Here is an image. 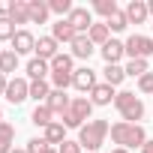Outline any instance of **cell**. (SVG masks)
Returning <instances> with one entry per match:
<instances>
[{
  "label": "cell",
  "instance_id": "277c9868",
  "mask_svg": "<svg viewBox=\"0 0 153 153\" xmlns=\"http://www.w3.org/2000/svg\"><path fill=\"white\" fill-rule=\"evenodd\" d=\"M114 108L120 111V117H123L126 123H138V120L144 117V102H141V96H135L132 90H120V93L114 96Z\"/></svg>",
  "mask_w": 153,
  "mask_h": 153
},
{
  "label": "cell",
  "instance_id": "52a82bcc",
  "mask_svg": "<svg viewBox=\"0 0 153 153\" xmlns=\"http://www.w3.org/2000/svg\"><path fill=\"white\" fill-rule=\"evenodd\" d=\"M66 21L75 27V33H87V30L93 27V12H90L87 6H75V9L66 15Z\"/></svg>",
  "mask_w": 153,
  "mask_h": 153
},
{
  "label": "cell",
  "instance_id": "ac0fdd59",
  "mask_svg": "<svg viewBox=\"0 0 153 153\" xmlns=\"http://www.w3.org/2000/svg\"><path fill=\"white\" fill-rule=\"evenodd\" d=\"M45 105H48V108H51L54 114H60V117H63V114L69 111L72 99L66 96V90H51V96H48V102H45Z\"/></svg>",
  "mask_w": 153,
  "mask_h": 153
},
{
  "label": "cell",
  "instance_id": "e0dca14e",
  "mask_svg": "<svg viewBox=\"0 0 153 153\" xmlns=\"http://www.w3.org/2000/svg\"><path fill=\"white\" fill-rule=\"evenodd\" d=\"M51 36H54L57 42H69V45H72V39L78 36V33H75V27H72L66 18H60V21H54V24H51Z\"/></svg>",
  "mask_w": 153,
  "mask_h": 153
},
{
  "label": "cell",
  "instance_id": "ba28073f",
  "mask_svg": "<svg viewBox=\"0 0 153 153\" xmlns=\"http://www.w3.org/2000/svg\"><path fill=\"white\" fill-rule=\"evenodd\" d=\"M96 84H99V81H96V72H93L90 66H81V69H75V72H72V87H75V90L90 93Z\"/></svg>",
  "mask_w": 153,
  "mask_h": 153
},
{
  "label": "cell",
  "instance_id": "d6986e66",
  "mask_svg": "<svg viewBox=\"0 0 153 153\" xmlns=\"http://www.w3.org/2000/svg\"><path fill=\"white\" fill-rule=\"evenodd\" d=\"M42 138L51 144V147H60L63 141H66V126L60 123V120H54L51 126H45V132H42Z\"/></svg>",
  "mask_w": 153,
  "mask_h": 153
},
{
  "label": "cell",
  "instance_id": "f546056e",
  "mask_svg": "<svg viewBox=\"0 0 153 153\" xmlns=\"http://www.w3.org/2000/svg\"><path fill=\"white\" fill-rule=\"evenodd\" d=\"M105 24H108V30H111V33H120V30H126V27H129V18H126V12L120 9V12H114Z\"/></svg>",
  "mask_w": 153,
  "mask_h": 153
},
{
  "label": "cell",
  "instance_id": "60d3db41",
  "mask_svg": "<svg viewBox=\"0 0 153 153\" xmlns=\"http://www.w3.org/2000/svg\"><path fill=\"white\" fill-rule=\"evenodd\" d=\"M12 153H27V147H15V150H12Z\"/></svg>",
  "mask_w": 153,
  "mask_h": 153
},
{
  "label": "cell",
  "instance_id": "d6a6232c",
  "mask_svg": "<svg viewBox=\"0 0 153 153\" xmlns=\"http://www.w3.org/2000/svg\"><path fill=\"white\" fill-rule=\"evenodd\" d=\"M51 87H54V90L72 87V75H69V72H51Z\"/></svg>",
  "mask_w": 153,
  "mask_h": 153
},
{
  "label": "cell",
  "instance_id": "3957f363",
  "mask_svg": "<svg viewBox=\"0 0 153 153\" xmlns=\"http://www.w3.org/2000/svg\"><path fill=\"white\" fill-rule=\"evenodd\" d=\"M90 114H93V102H90V96H75L72 105H69V111L60 117V123H63L66 129H81L84 120H90Z\"/></svg>",
  "mask_w": 153,
  "mask_h": 153
},
{
  "label": "cell",
  "instance_id": "484cf974",
  "mask_svg": "<svg viewBox=\"0 0 153 153\" xmlns=\"http://www.w3.org/2000/svg\"><path fill=\"white\" fill-rule=\"evenodd\" d=\"M87 36H90V42H93V45H99V48H102V45L111 39V30H108V24L102 21V24H93V27L87 30Z\"/></svg>",
  "mask_w": 153,
  "mask_h": 153
},
{
  "label": "cell",
  "instance_id": "d590c367",
  "mask_svg": "<svg viewBox=\"0 0 153 153\" xmlns=\"http://www.w3.org/2000/svg\"><path fill=\"white\" fill-rule=\"evenodd\" d=\"M57 150H60V153H84L78 141H69V138H66V141H63V144H60Z\"/></svg>",
  "mask_w": 153,
  "mask_h": 153
},
{
  "label": "cell",
  "instance_id": "cb8c5ba5",
  "mask_svg": "<svg viewBox=\"0 0 153 153\" xmlns=\"http://www.w3.org/2000/svg\"><path fill=\"white\" fill-rule=\"evenodd\" d=\"M18 60H21V57H18V54H15L12 48L0 51V72H3L6 78H9V72H15V69H18Z\"/></svg>",
  "mask_w": 153,
  "mask_h": 153
},
{
  "label": "cell",
  "instance_id": "7a4b0ae2",
  "mask_svg": "<svg viewBox=\"0 0 153 153\" xmlns=\"http://www.w3.org/2000/svg\"><path fill=\"white\" fill-rule=\"evenodd\" d=\"M108 132H111V123H108V120H87V123L78 129V144H81V150H87V153L99 150V147L105 144Z\"/></svg>",
  "mask_w": 153,
  "mask_h": 153
},
{
  "label": "cell",
  "instance_id": "5b68a950",
  "mask_svg": "<svg viewBox=\"0 0 153 153\" xmlns=\"http://www.w3.org/2000/svg\"><path fill=\"white\" fill-rule=\"evenodd\" d=\"M123 45H126V57L129 60H147L153 54V39L150 36H141V33H132Z\"/></svg>",
  "mask_w": 153,
  "mask_h": 153
},
{
  "label": "cell",
  "instance_id": "8d00e7d4",
  "mask_svg": "<svg viewBox=\"0 0 153 153\" xmlns=\"http://www.w3.org/2000/svg\"><path fill=\"white\" fill-rule=\"evenodd\" d=\"M12 6H15V0H0V18H9Z\"/></svg>",
  "mask_w": 153,
  "mask_h": 153
},
{
  "label": "cell",
  "instance_id": "b9f144b4",
  "mask_svg": "<svg viewBox=\"0 0 153 153\" xmlns=\"http://www.w3.org/2000/svg\"><path fill=\"white\" fill-rule=\"evenodd\" d=\"M111 153H129V150H123V147H114V150H111Z\"/></svg>",
  "mask_w": 153,
  "mask_h": 153
},
{
  "label": "cell",
  "instance_id": "8fae6325",
  "mask_svg": "<svg viewBox=\"0 0 153 153\" xmlns=\"http://www.w3.org/2000/svg\"><path fill=\"white\" fill-rule=\"evenodd\" d=\"M123 12H126L129 24H144V21L150 18V12H147V0H129Z\"/></svg>",
  "mask_w": 153,
  "mask_h": 153
},
{
  "label": "cell",
  "instance_id": "2e32d148",
  "mask_svg": "<svg viewBox=\"0 0 153 153\" xmlns=\"http://www.w3.org/2000/svg\"><path fill=\"white\" fill-rule=\"evenodd\" d=\"M24 69H27V78L30 81H39V78H45V75H51V63L48 60H39V57H30Z\"/></svg>",
  "mask_w": 153,
  "mask_h": 153
},
{
  "label": "cell",
  "instance_id": "9c48e42d",
  "mask_svg": "<svg viewBox=\"0 0 153 153\" xmlns=\"http://www.w3.org/2000/svg\"><path fill=\"white\" fill-rule=\"evenodd\" d=\"M12 51H15L18 57H21V54H36V36L21 27V30L12 36Z\"/></svg>",
  "mask_w": 153,
  "mask_h": 153
},
{
  "label": "cell",
  "instance_id": "ab89813d",
  "mask_svg": "<svg viewBox=\"0 0 153 153\" xmlns=\"http://www.w3.org/2000/svg\"><path fill=\"white\" fill-rule=\"evenodd\" d=\"M147 12H150V15H153V0H147Z\"/></svg>",
  "mask_w": 153,
  "mask_h": 153
},
{
  "label": "cell",
  "instance_id": "7bdbcfd3",
  "mask_svg": "<svg viewBox=\"0 0 153 153\" xmlns=\"http://www.w3.org/2000/svg\"><path fill=\"white\" fill-rule=\"evenodd\" d=\"M0 123H3V111H0Z\"/></svg>",
  "mask_w": 153,
  "mask_h": 153
},
{
  "label": "cell",
  "instance_id": "7402d4cb",
  "mask_svg": "<svg viewBox=\"0 0 153 153\" xmlns=\"http://www.w3.org/2000/svg\"><path fill=\"white\" fill-rule=\"evenodd\" d=\"M12 144H15V126L3 120L0 123V153H12L15 150Z\"/></svg>",
  "mask_w": 153,
  "mask_h": 153
},
{
  "label": "cell",
  "instance_id": "74e56055",
  "mask_svg": "<svg viewBox=\"0 0 153 153\" xmlns=\"http://www.w3.org/2000/svg\"><path fill=\"white\" fill-rule=\"evenodd\" d=\"M6 87H9V78H6V75H3V72H0V96H3V93H6Z\"/></svg>",
  "mask_w": 153,
  "mask_h": 153
},
{
  "label": "cell",
  "instance_id": "4316f807",
  "mask_svg": "<svg viewBox=\"0 0 153 153\" xmlns=\"http://www.w3.org/2000/svg\"><path fill=\"white\" fill-rule=\"evenodd\" d=\"M72 60H75L72 54H63V51H60V54L51 60V72H69V75H72V72H75V69H72Z\"/></svg>",
  "mask_w": 153,
  "mask_h": 153
},
{
  "label": "cell",
  "instance_id": "44dd1931",
  "mask_svg": "<svg viewBox=\"0 0 153 153\" xmlns=\"http://www.w3.org/2000/svg\"><path fill=\"white\" fill-rule=\"evenodd\" d=\"M30 123H33V126H39V129H45V126H51V123H54V111L42 102V105H36V108H33Z\"/></svg>",
  "mask_w": 153,
  "mask_h": 153
},
{
  "label": "cell",
  "instance_id": "6da1fadb",
  "mask_svg": "<svg viewBox=\"0 0 153 153\" xmlns=\"http://www.w3.org/2000/svg\"><path fill=\"white\" fill-rule=\"evenodd\" d=\"M111 141L117 144V147H123V150H132V147H144L147 144V132H144V126L141 123H126V120H117L114 126H111Z\"/></svg>",
  "mask_w": 153,
  "mask_h": 153
},
{
  "label": "cell",
  "instance_id": "5bb4252c",
  "mask_svg": "<svg viewBox=\"0 0 153 153\" xmlns=\"http://www.w3.org/2000/svg\"><path fill=\"white\" fill-rule=\"evenodd\" d=\"M114 96H117V93H114V87H111V84H105V81H102V84H96V87L90 90V102H93V105H99V108H102V105H111V102H114Z\"/></svg>",
  "mask_w": 153,
  "mask_h": 153
},
{
  "label": "cell",
  "instance_id": "9a60e30c",
  "mask_svg": "<svg viewBox=\"0 0 153 153\" xmlns=\"http://www.w3.org/2000/svg\"><path fill=\"white\" fill-rule=\"evenodd\" d=\"M27 9H30V24H45L51 15L48 0H27Z\"/></svg>",
  "mask_w": 153,
  "mask_h": 153
},
{
  "label": "cell",
  "instance_id": "8992f818",
  "mask_svg": "<svg viewBox=\"0 0 153 153\" xmlns=\"http://www.w3.org/2000/svg\"><path fill=\"white\" fill-rule=\"evenodd\" d=\"M3 96H6V102H12V105H21L24 99H30V81H27V78H12Z\"/></svg>",
  "mask_w": 153,
  "mask_h": 153
},
{
  "label": "cell",
  "instance_id": "e575fe53",
  "mask_svg": "<svg viewBox=\"0 0 153 153\" xmlns=\"http://www.w3.org/2000/svg\"><path fill=\"white\" fill-rule=\"evenodd\" d=\"M138 93H150L153 96V72H147V75L138 78Z\"/></svg>",
  "mask_w": 153,
  "mask_h": 153
},
{
  "label": "cell",
  "instance_id": "603a6c76",
  "mask_svg": "<svg viewBox=\"0 0 153 153\" xmlns=\"http://www.w3.org/2000/svg\"><path fill=\"white\" fill-rule=\"evenodd\" d=\"M102 75H105V84H111V87H117V84H123V78H126V69H123L120 63H105V69H102Z\"/></svg>",
  "mask_w": 153,
  "mask_h": 153
},
{
  "label": "cell",
  "instance_id": "d4e9b609",
  "mask_svg": "<svg viewBox=\"0 0 153 153\" xmlns=\"http://www.w3.org/2000/svg\"><path fill=\"white\" fill-rule=\"evenodd\" d=\"M12 24H30V9H27V0H15V6L9 12Z\"/></svg>",
  "mask_w": 153,
  "mask_h": 153
},
{
  "label": "cell",
  "instance_id": "4dcf8cb0",
  "mask_svg": "<svg viewBox=\"0 0 153 153\" xmlns=\"http://www.w3.org/2000/svg\"><path fill=\"white\" fill-rule=\"evenodd\" d=\"M27 153H60V150L51 147L45 138H30V141H27Z\"/></svg>",
  "mask_w": 153,
  "mask_h": 153
},
{
  "label": "cell",
  "instance_id": "f1b7e54d",
  "mask_svg": "<svg viewBox=\"0 0 153 153\" xmlns=\"http://www.w3.org/2000/svg\"><path fill=\"white\" fill-rule=\"evenodd\" d=\"M123 69H126V75H129V78H141V75H147V72H150L147 60H129Z\"/></svg>",
  "mask_w": 153,
  "mask_h": 153
},
{
  "label": "cell",
  "instance_id": "83f0119b",
  "mask_svg": "<svg viewBox=\"0 0 153 153\" xmlns=\"http://www.w3.org/2000/svg\"><path fill=\"white\" fill-rule=\"evenodd\" d=\"M93 12L105 15V21H108L114 12H120V6H117V0H96V3H93Z\"/></svg>",
  "mask_w": 153,
  "mask_h": 153
},
{
  "label": "cell",
  "instance_id": "f35d334b",
  "mask_svg": "<svg viewBox=\"0 0 153 153\" xmlns=\"http://www.w3.org/2000/svg\"><path fill=\"white\" fill-rule=\"evenodd\" d=\"M141 153H153V141H150V138H147V144L141 147Z\"/></svg>",
  "mask_w": 153,
  "mask_h": 153
},
{
  "label": "cell",
  "instance_id": "4fadbf2b",
  "mask_svg": "<svg viewBox=\"0 0 153 153\" xmlns=\"http://www.w3.org/2000/svg\"><path fill=\"white\" fill-rule=\"evenodd\" d=\"M99 51H102V60L105 63H120V57H126V45L120 39H108Z\"/></svg>",
  "mask_w": 153,
  "mask_h": 153
},
{
  "label": "cell",
  "instance_id": "30bf717a",
  "mask_svg": "<svg viewBox=\"0 0 153 153\" xmlns=\"http://www.w3.org/2000/svg\"><path fill=\"white\" fill-rule=\"evenodd\" d=\"M69 48H72L69 54H72L75 60H90V54L96 51V45L90 42V36H87V33H78V36L72 39V45H69Z\"/></svg>",
  "mask_w": 153,
  "mask_h": 153
},
{
  "label": "cell",
  "instance_id": "1f68e13d",
  "mask_svg": "<svg viewBox=\"0 0 153 153\" xmlns=\"http://www.w3.org/2000/svg\"><path fill=\"white\" fill-rule=\"evenodd\" d=\"M48 9L54 12V15H60V18H66L75 6H72V0H48Z\"/></svg>",
  "mask_w": 153,
  "mask_h": 153
},
{
  "label": "cell",
  "instance_id": "ee69618b",
  "mask_svg": "<svg viewBox=\"0 0 153 153\" xmlns=\"http://www.w3.org/2000/svg\"><path fill=\"white\" fill-rule=\"evenodd\" d=\"M150 27H153V24H150Z\"/></svg>",
  "mask_w": 153,
  "mask_h": 153
},
{
  "label": "cell",
  "instance_id": "ffe728a7",
  "mask_svg": "<svg viewBox=\"0 0 153 153\" xmlns=\"http://www.w3.org/2000/svg\"><path fill=\"white\" fill-rule=\"evenodd\" d=\"M51 81H45V78H39V81H30V99H36V105H42V102H48V96H51Z\"/></svg>",
  "mask_w": 153,
  "mask_h": 153
},
{
  "label": "cell",
  "instance_id": "7c38bea8",
  "mask_svg": "<svg viewBox=\"0 0 153 153\" xmlns=\"http://www.w3.org/2000/svg\"><path fill=\"white\" fill-rule=\"evenodd\" d=\"M57 45H60V42H57L54 36H39V39H36V57L51 63V60L60 54V51H57Z\"/></svg>",
  "mask_w": 153,
  "mask_h": 153
},
{
  "label": "cell",
  "instance_id": "836d02e7",
  "mask_svg": "<svg viewBox=\"0 0 153 153\" xmlns=\"http://www.w3.org/2000/svg\"><path fill=\"white\" fill-rule=\"evenodd\" d=\"M15 33H18V30H15V24H12L9 18H0V42H12Z\"/></svg>",
  "mask_w": 153,
  "mask_h": 153
}]
</instances>
